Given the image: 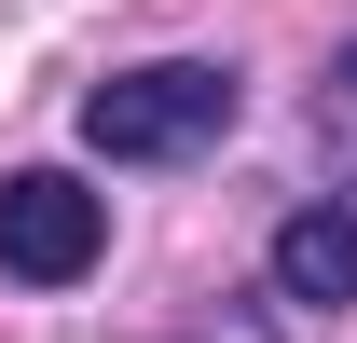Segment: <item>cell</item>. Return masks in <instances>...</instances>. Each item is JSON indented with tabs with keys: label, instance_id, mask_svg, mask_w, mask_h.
Masks as SVG:
<instances>
[{
	"label": "cell",
	"instance_id": "6da1fadb",
	"mask_svg": "<svg viewBox=\"0 0 357 343\" xmlns=\"http://www.w3.org/2000/svg\"><path fill=\"white\" fill-rule=\"evenodd\" d=\"M248 124V69L234 55H151V69H110L83 96V151L96 165H192Z\"/></svg>",
	"mask_w": 357,
	"mask_h": 343
},
{
	"label": "cell",
	"instance_id": "7a4b0ae2",
	"mask_svg": "<svg viewBox=\"0 0 357 343\" xmlns=\"http://www.w3.org/2000/svg\"><path fill=\"white\" fill-rule=\"evenodd\" d=\"M110 247V192H83L69 165H14L0 178V275L14 289H83Z\"/></svg>",
	"mask_w": 357,
	"mask_h": 343
},
{
	"label": "cell",
	"instance_id": "3957f363",
	"mask_svg": "<svg viewBox=\"0 0 357 343\" xmlns=\"http://www.w3.org/2000/svg\"><path fill=\"white\" fill-rule=\"evenodd\" d=\"M261 275H275L289 316H344V302H357V206H330V192L289 206V220H275V247H261Z\"/></svg>",
	"mask_w": 357,
	"mask_h": 343
},
{
	"label": "cell",
	"instance_id": "277c9868",
	"mask_svg": "<svg viewBox=\"0 0 357 343\" xmlns=\"http://www.w3.org/2000/svg\"><path fill=\"white\" fill-rule=\"evenodd\" d=\"M316 151H330V178H344V206H357V42L330 55V83H316Z\"/></svg>",
	"mask_w": 357,
	"mask_h": 343
}]
</instances>
